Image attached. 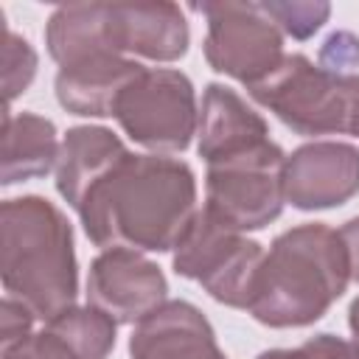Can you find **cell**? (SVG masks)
Instances as JSON below:
<instances>
[{
	"label": "cell",
	"mask_w": 359,
	"mask_h": 359,
	"mask_svg": "<svg viewBox=\"0 0 359 359\" xmlns=\"http://www.w3.org/2000/svg\"><path fill=\"white\" fill-rule=\"evenodd\" d=\"M104 42L112 53L146 62H177L185 56L191 31L177 3H101Z\"/></svg>",
	"instance_id": "30bf717a"
},
{
	"label": "cell",
	"mask_w": 359,
	"mask_h": 359,
	"mask_svg": "<svg viewBox=\"0 0 359 359\" xmlns=\"http://www.w3.org/2000/svg\"><path fill=\"white\" fill-rule=\"evenodd\" d=\"M250 95L294 135L359 137V73L339 76L303 53H286Z\"/></svg>",
	"instance_id": "277c9868"
},
{
	"label": "cell",
	"mask_w": 359,
	"mask_h": 359,
	"mask_svg": "<svg viewBox=\"0 0 359 359\" xmlns=\"http://www.w3.org/2000/svg\"><path fill=\"white\" fill-rule=\"evenodd\" d=\"M269 143L266 121L230 87L208 84L199 104V126H196V151L213 165Z\"/></svg>",
	"instance_id": "4fadbf2b"
},
{
	"label": "cell",
	"mask_w": 359,
	"mask_h": 359,
	"mask_svg": "<svg viewBox=\"0 0 359 359\" xmlns=\"http://www.w3.org/2000/svg\"><path fill=\"white\" fill-rule=\"evenodd\" d=\"M339 238H342L345 252H348L351 280H356V283H359V216L348 219V222L339 227Z\"/></svg>",
	"instance_id": "cb8c5ba5"
},
{
	"label": "cell",
	"mask_w": 359,
	"mask_h": 359,
	"mask_svg": "<svg viewBox=\"0 0 359 359\" xmlns=\"http://www.w3.org/2000/svg\"><path fill=\"white\" fill-rule=\"evenodd\" d=\"M129 149L107 126H73L62 137L59 163H56V191L59 196L79 210L87 191L123 157Z\"/></svg>",
	"instance_id": "9a60e30c"
},
{
	"label": "cell",
	"mask_w": 359,
	"mask_h": 359,
	"mask_svg": "<svg viewBox=\"0 0 359 359\" xmlns=\"http://www.w3.org/2000/svg\"><path fill=\"white\" fill-rule=\"evenodd\" d=\"M196 210V177L188 163L129 151L87 191L76 213L101 250L168 252Z\"/></svg>",
	"instance_id": "6da1fadb"
},
{
	"label": "cell",
	"mask_w": 359,
	"mask_h": 359,
	"mask_svg": "<svg viewBox=\"0 0 359 359\" xmlns=\"http://www.w3.org/2000/svg\"><path fill=\"white\" fill-rule=\"evenodd\" d=\"M0 275L6 297L50 323L79 294V264L67 216L45 196L6 199L0 208Z\"/></svg>",
	"instance_id": "3957f363"
},
{
	"label": "cell",
	"mask_w": 359,
	"mask_h": 359,
	"mask_svg": "<svg viewBox=\"0 0 359 359\" xmlns=\"http://www.w3.org/2000/svg\"><path fill=\"white\" fill-rule=\"evenodd\" d=\"M62 140L53 121L34 112H3V185L56 171Z\"/></svg>",
	"instance_id": "2e32d148"
},
{
	"label": "cell",
	"mask_w": 359,
	"mask_h": 359,
	"mask_svg": "<svg viewBox=\"0 0 359 359\" xmlns=\"http://www.w3.org/2000/svg\"><path fill=\"white\" fill-rule=\"evenodd\" d=\"M283 149L269 140L255 151L208 165L205 210L247 233L272 224L283 210Z\"/></svg>",
	"instance_id": "52a82bcc"
},
{
	"label": "cell",
	"mask_w": 359,
	"mask_h": 359,
	"mask_svg": "<svg viewBox=\"0 0 359 359\" xmlns=\"http://www.w3.org/2000/svg\"><path fill=\"white\" fill-rule=\"evenodd\" d=\"M320 67L348 76L359 65V39L351 31H334L320 48Z\"/></svg>",
	"instance_id": "7402d4cb"
},
{
	"label": "cell",
	"mask_w": 359,
	"mask_h": 359,
	"mask_svg": "<svg viewBox=\"0 0 359 359\" xmlns=\"http://www.w3.org/2000/svg\"><path fill=\"white\" fill-rule=\"evenodd\" d=\"M168 280L163 269L135 250H101L87 275L90 306L109 314L118 325H137L165 303Z\"/></svg>",
	"instance_id": "9c48e42d"
},
{
	"label": "cell",
	"mask_w": 359,
	"mask_h": 359,
	"mask_svg": "<svg viewBox=\"0 0 359 359\" xmlns=\"http://www.w3.org/2000/svg\"><path fill=\"white\" fill-rule=\"evenodd\" d=\"M208 20L205 59L216 73L241 81L247 90L264 81L283 62V34L261 3H194Z\"/></svg>",
	"instance_id": "ba28073f"
},
{
	"label": "cell",
	"mask_w": 359,
	"mask_h": 359,
	"mask_svg": "<svg viewBox=\"0 0 359 359\" xmlns=\"http://www.w3.org/2000/svg\"><path fill=\"white\" fill-rule=\"evenodd\" d=\"M132 359H227L208 317L188 300H165L129 337Z\"/></svg>",
	"instance_id": "7c38bea8"
},
{
	"label": "cell",
	"mask_w": 359,
	"mask_h": 359,
	"mask_svg": "<svg viewBox=\"0 0 359 359\" xmlns=\"http://www.w3.org/2000/svg\"><path fill=\"white\" fill-rule=\"evenodd\" d=\"M348 328L353 334V342L359 345V297H353V303L348 309Z\"/></svg>",
	"instance_id": "d4e9b609"
},
{
	"label": "cell",
	"mask_w": 359,
	"mask_h": 359,
	"mask_svg": "<svg viewBox=\"0 0 359 359\" xmlns=\"http://www.w3.org/2000/svg\"><path fill=\"white\" fill-rule=\"evenodd\" d=\"M261 8L266 11V17L280 28V34H289L292 39H309L314 36L328 14H331V6L328 3H306V0H269V3H261Z\"/></svg>",
	"instance_id": "ac0fdd59"
},
{
	"label": "cell",
	"mask_w": 359,
	"mask_h": 359,
	"mask_svg": "<svg viewBox=\"0 0 359 359\" xmlns=\"http://www.w3.org/2000/svg\"><path fill=\"white\" fill-rule=\"evenodd\" d=\"M36 76V50L31 42L14 31L6 28V45H3V90H6V109H11L14 98L28 90V84Z\"/></svg>",
	"instance_id": "d6986e66"
},
{
	"label": "cell",
	"mask_w": 359,
	"mask_h": 359,
	"mask_svg": "<svg viewBox=\"0 0 359 359\" xmlns=\"http://www.w3.org/2000/svg\"><path fill=\"white\" fill-rule=\"evenodd\" d=\"M112 118L151 154H177L191 146L199 126L196 90L182 70L146 67L121 93Z\"/></svg>",
	"instance_id": "8992f818"
},
{
	"label": "cell",
	"mask_w": 359,
	"mask_h": 359,
	"mask_svg": "<svg viewBox=\"0 0 359 359\" xmlns=\"http://www.w3.org/2000/svg\"><path fill=\"white\" fill-rule=\"evenodd\" d=\"M255 359H359V345L334 334H317L300 348H272Z\"/></svg>",
	"instance_id": "ffe728a7"
},
{
	"label": "cell",
	"mask_w": 359,
	"mask_h": 359,
	"mask_svg": "<svg viewBox=\"0 0 359 359\" xmlns=\"http://www.w3.org/2000/svg\"><path fill=\"white\" fill-rule=\"evenodd\" d=\"M264 250L241 230L219 222L205 208L196 210L191 227L174 247V272L196 280L216 303L247 309Z\"/></svg>",
	"instance_id": "5b68a950"
},
{
	"label": "cell",
	"mask_w": 359,
	"mask_h": 359,
	"mask_svg": "<svg viewBox=\"0 0 359 359\" xmlns=\"http://www.w3.org/2000/svg\"><path fill=\"white\" fill-rule=\"evenodd\" d=\"M34 314L14 297H3L0 303V351L14 348L17 342H22L25 337H31V325H34Z\"/></svg>",
	"instance_id": "603a6c76"
},
{
	"label": "cell",
	"mask_w": 359,
	"mask_h": 359,
	"mask_svg": "<svg viewBox=\"0 0 359 359\" xmlns=\"http://www.w3.org/2000/svg\"><path fill=\"white\" fill-rule=\"evenodd\" d=\"M359 194V149L339 140H314L283 163V199L297 210L339 208Z\"/></svg>",
	"instance_id": "8fae6325"
},
{
	"label": "cell",
	"mask_w": 359,
	"mask_h": 359,
	"mask_svg": "<svg viewBox=\"0 0 359 359\" xmlns=\"http://www.w3.org/2000/svg\"><path fill=\"white\" fill-rule=\"evenodd\" d=\"M45 328L59 334L79 359H107L115 348L118 323L95 306H70L59 317H53Z\"/></svg>",
	"instance_id": "e0dca14e"
},
{
	"label": "cell",
	"mask_w": 359,
	"mask_h": 359,
	"mask_svg": "<svg viewBox=\"0 0 359 359\" xmlns=\"http://www.w3.org/2000/svg\"><path fill=\"white\" fill-rule=\"evenodd\" d=\"M146 67L118 53H95L81 62L59 67L53 79L56 101L81 118H112L121 93Z\"/></svg>",
	"instance_id": "5bb4252c"
},
{
	"label": "cell",
	"mask_w": 359,
	"mask_h": 359,
	"mask_svg": "<svg viewBox=\"0 0 359 359\" xmlns=\"http://www.w3.org/2000/svg\"><path fill=\"white\" fill-rule=\"evenodd\" d=\"M351 266L339 230L323 222L280 233L255 275L247 311L269 328L317 323L348 289Z\"/></svg>",
	"instance_id": "7a4b0ae2"
},
{
	"label": "cell",
	"mask_w": 359,
	"mask_h": 359,
	"mask_svg": "<svg viewBox=\"0 0 359 359\" xmlns=\"http://www.w3.org/2000/svg\"><path fill=\"white\" fill-rule=\"evenodd\" d=\"M0 359H79V356L73 353V348L59 334L45 328V331L25 337L14 348L0 351Z\"/></svg>",
	"instance_id": "44dd1931"
}]
</instances>
